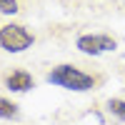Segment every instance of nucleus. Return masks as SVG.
<instances>
[{
	"mask_svg": "<svg viewBox=\"0 0 125 125\" xmlns=\"http://www.w3.org/2000/svg\"><path fill=\"white\" fill-rule=\"evenodd\" d=\"M108 110H110L113 118L125 120V100H120V98H110V100H108Z\"/></svg>",
	"mask_w": 125,
	"mask_h": 125,
	"instance_id": "423d86ee",
	"label": "nucleus"
},
{
	"mask_svg": "<svg viewBox=\"0 0 125 125\" xmlns=\"http://www.w3.org/2000/svg\"><path fill=\"white\" fill-rule=\"evenodd\" d=\"M75 48L85 55H100V53H110L118 48V40L110 35H80L75 40Z\"/></svg>",
	"mask_w": 125,
	"mask_h": 125,
	"instance_id": "7ed1b4c3",
	"label": "nucleus"
},
{
	"mask_svg": "<svg viewBox=\"0 0 125 125\" xmlns=\"http://www.w3.org/2000/svg\"><path fill=\"white\" fill-rule=\"evenodd\" d=\"M5 88L13 93H28L30 88H35V80L28 70H13L5 75Z\"/></svg>",
	"mask_w": 125,
	"mask_h": 125,
	"instance_id": "20e7f679",
	"label": "nucleus"
},
{
	"mask_svg": "<svg viewBox=\"0 0 125 125\" xmlns=\"http://www.w3.org/2000/svg\"><path fill=\"white\" fill-rule=\"evenodd\" d=\"M35 43L33 33L25 28V25H3L0 28V48L5 50V53H23V50H28L30 45Z\"/></svg>",
	"mask_w": 125,
	"mask_h": 125,
	"instance_id": "f03ea898",
	"label": "nucleus"
},
{
	"mask_svg": "<svg viewBox=\"0 0 125 125\" xmlns=\"http://www.w3.org/2000/svg\"><path fill=\"white\" fill-rule=\"evenodd\" d=\"M48 83H53L58 88H65V90H75V93H88L95 88V78L90 73L80 70L75 65H58L48 73Z\"/></svg>",
	"mask_w": 125,
	"mask_h": 125,
	"instance_id": "f257e3e1",
	"label": "nucleus"
},
{
	"mask_svg": "<svg viewBox=\"0 0 125 125\" xmlns=\"http://www.w3.org/2000/svg\"><path fill=\"white\" fill-rule=\"evenodd\" d=\"M20 115V110L13 100H8V98H0V118H5V120H15Z\"/></svg>",
	"mask_w": 125,
	"mask_h": 125,
	"instance_id": "39448f33",
	"label": "nucleus"
},
{
	"mask_svg": "<svg viewBox=\"0 0 125 125\" xmlns=\"http://www.w3.org/2000/svg\"><path fill=\"white\" fill-rule=\"evenodd\" d=\"M18 10H20L18 0H0V13H5V15H15Z\"/></svg>",
	"mask_w": 125,
	"mask_h": 125,
	"instance_id": "0eeeda50",
	"label": "nucleus"
}]
</instances>
